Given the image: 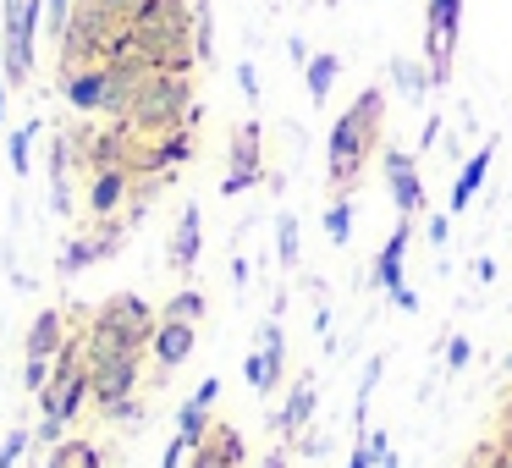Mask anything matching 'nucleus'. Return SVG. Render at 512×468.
Here are the masks:
<instances>
[{
	"label": "nucleus",
	"instance_id": "39448f33",
	"mask_svg": "<svg viewBox=\"0 0 512 468\" xmlns=\"http://www.w3.org/2000/svg\"><path fill=\"white\" fill-rule=\"evenodd\" d=\"M457 39H463V0H424V67H430L435 89L452 83Z\"/></svg>",
	"mask_w": 512,
	"mask_h": 468
},
{
	"label": "nucleus",
	"instance_id": "2eb2a0df",
	"mask_svg": "<svg viewBox=\"0 0 512 468\" xmlns=\"http://www.w3.org/2000/svg\"><path fill=\"white\" fill-rule=\"evenodd\" d=\"M193 347H199V325H182V320H160L155 342H149V358L160 364V380L171 375V369H182L193 358Z\"/></svg>",
	"mask_w": 512,
	"mask_h": 468
},
{
	"label": "nucleus",
	"instance_id": "ea45409f",
	"mask_svg": "<svg viewBox=\"0 0 512 468\" xmlns=\"http://www.w3.org/2000/svg\"><path fill=\"white\" fill-rule=\"evenodd\" d=\"M391 303H397L402 314H413V309H419V292H413V287H397V292H391Z\"/></svg>",
	"mask_w": 512,
	"mask_h": 468
},
{
	"label": "nucleus",
	"instance_id": "a878e982",
	"mask_svg": "<svg viewBox=\"0 0 512 468\" xmlns=\"http://www.w3.org/2000/svg\"><path fill=\"white\" fill-rule=\"evenodd\" d=\"M391 452V435L380 430H358V441H353V457H347V468H380V457Z\"/></svg>",
	"mask_w": 512,
	"mask_h": 468
},
{
	"label": "nucleus",
	"instance_id": "20e7f679",
	"mask_svg": "<svg viewBox=\"0 0 512 468\" xmlns=\"http://www.w3.org/2000/svg\"><path fill=\"white\" fill-rule=\"evenodd\" d=\"M39 23H45V0H0V72L12 89L34 78Z\"/></svg>",
	"mask_w": 512,
	"mask_h": 468
},
{
	"label": "nucleus",
	"instance_id": "4be33fe9",
	"mask_svg": "<svg viewBox=\"0 0 512 468\" xmlns=\"http://www.w3.org/2000/svg\"><path fill=\"white\" fill-rule=\"evenodd\" d=\"M199 446H210V452L221 457V463H232V468H243V463H248V441H243V430H237V424H226V419H215V424H210V435H204Z\"/></svg>",
	"mask_w": 512,
	"mask_h": 468
},
{
	"label": "nucleus",
	"instance_id": "473e14b6",
	"mask_svg": "<svg viewBox=\"0 0 512 468\" xmlns=\"http://www.w3.org/2000/svg\"><path fill=\"white\" fill-rule=\"evenodd\" d=\"M67 17H72V0H45V28L61 39V28H67Z\"/></svg>",
	"mask_w": 512,
	"mask_h": 468
},
{
	"label": "nucleus",
	"instance_id": "dca6fc26",
	"mask_svg": "<svg viewBox=\"0 0 512 468\" xmlns=\"http://www.w3.org/2000/svg\"><path fill=\"white\" fill-rule=\"evenodd\" d=\"M408 243H413V221H408V215H397V226H391L386 248L375 254V287H380V292L408 287V281H402V259H408Z\"/></svg>",
	"mask_w": 512,
	"mask_h": 468
},
{
	"label": "nucleus",
	"instance_id": "37998d69",
	"mask_svg": "<svg viewBox=\"0 0 512 468\" xmlns=\"http://www.w3.org/2000/svg\"><path fill=\"white\" fill-rule=\"evenodd\" d=\"M474 276H479V281H496V259H490V254L474 259Z\"/></svg>",
	"mask_w": 512,
	"mask_h": 468
},
{
	"label": "nucleus",
	"instance_id": "a18cd8bd",
	"mask_svg": "<svg viewBox=\"0 0 512 468\" xmlns=\"http://www.w3.org/2000/svg\"><path fill=\"white\" fill-rule=\"evenodd\" d=\"M6 105H12V83H6V72H0V122H6Z\"/></svg>",
	"mask_w": 512,
	"mask_h": 468
},
{
	"label": "nucleus",
	"instance_id": "bb28decb",
	"mask_svg": "<svg viewBox=\"0 0 512 468\" xmlns=\"http://www.w3.org/2000/svg\"><path fill=\"white\" fill-rule=\"evenodd\" d=\"M325 237L336 248L353 237V193H331V204H325Z\"/></svg>",
	"mask_w": 512,
	"mask_h": 468
},
{
	"label": "nucleus",
	"instance_id": "79ce46f5",
	"mask_svg": "<svg viewBox=\"0 0 512 468\" xmlns=\"http://www.w3.org/2000/svg\"><path fill=\"white\" fill-rule=\"evenodd\" d=\"M287 452H292L287 441H281V446H270V452H265V463H259V468H287Z\"/></svg>",
	"mask_w": 512,
	"mask_h": 468
},
{
	"label": "nucleus",
	"instance_id": "c03bdc74",
	"mask_svg": "<svg viewBox=\"0 0 512 468\" xmlns=\"http://www.w3.org/2000/svg\"><path fill=\"white\" fill-rule=\"evenodd\" d=\"M435 138H441V122H435V116H430V122H424V138H419V149H430Z\"/></svg>",
	"mask_w": 512,
	"mask_h": 468
},
{
	"label": "nucleus",
	"instance_id": "7c9ffc66",
	"mask_svg": "<svg viewBox=\"0 0 512 468\" xmlns=\"http://www.w3.org/2000/svg\"><path fill=\"white\" fill-rule=\"evenodd\" d=\"M210 50H215V34H210V6H193V56L199 61H210Z\"/></svg>",
	"mask_w": 512,
	"mask_h": 468
},
{
	"label": "nucleus",
	"instance_id": "aec40b11",
	"mask_svg": "<svg viewBox=\"0 0 512 468\" xmlns=\"http://www.w3.org/2000/svg\"><path fill=\"white\" fill-rule=\"evenodd\" d=\"M243 375H248V386H254L259 397H270V391L287 380V358H276V353H265V347H254V353L243 358Z\"/></svg>",
	"mask_w": 512,
	"mask_h": 468
},
{
	"label": "nucleus",
	"instance_id": "423d86ee",
	"mask_svg": "<svg viewBox=\"0 0 512 468\" xmlns=\"http://www.w3.org/2000/svg\"><path fill=\"white\" fill-rule=\"evenodd\" d=\"M89 320L100 325V331H111L122 347H133V353H149V342H155V331H160V309H149L138 292H111Z\"/></svg>",
	"mask_w": 512,
	"mask_h": 468
},
{
	"label": "nucleus",
	"instance_id": "393cba45",
	"mask_svg": "<svg viewBox=\"0 0 512 468\" xmlns=\"http://www.w3.org/2000/svg\"><path fill=\"white\" fill-rule=\"evenodd\" d=\"M39 133H45V122H23L12 138H6V160H12L17 177H28V171H34V144H39Z\"/></svg>",
	"mask_w": 512,
	"mask_h": 468
},
{
	"label": "nucleus",
	"instance_id": "49530a36",
	"mask_svg": "<svg viewBox=\"0 0 512 468\" xmlns=\"http://www.w3.org/2000/svg\"><path fill=\"white\" fill-rule=\"evenodd\" d=\"M100 6H111V12H122V17H133V6H138V0H100Z\"/></svg>",
	"mask_w": 512,
	"mask_h": 468
},
{
	"label": "nucleus",
	"instance_id": "7ed1b4c3",
	"mask_svg": "<svg viewBox=\"0 0 512 468\" xmlns=\"http://www.w3.org/2000/svg\"><path fill=\"white\" fill-rule=\"evenodd\" d=\"M34 397H39V419L61 424V430H67V424L78 419L83 408H89V358H83V325L67 336V347H61V358L50 364L45 386H39Z\"/></svg>",
	"mask_w": 512,
	"mask_h": 468
},
{
	"label": "nucleus",
	"instance_id": "f8f14e48",
	"mask_svg": "<svg viewBox=\"0 0 512 468\" xmlns=\"http://www.w3.org/2000/svg\"><path fill=\"white\" fill-rule=\"evenodd\" d=\"M314 408H320V386H314V369H303V375L292 380L287 402L270 413V430H276V441H287V446L298 441V435L314 424Z\"/></svg>",
	"mask_w": 512,
	"mask_h": 468
},
{
	"label": "nucleus",
	"instance_id": "f704fd0d",
	"mask_svg": "<svg viewBox=\"0 0 512 468\" xmlns=\"http://www.w3.org/2000/svg\"><path fill=\"white\" fill-rule=\"evenodd\" d=\"M237 89H243V100H259V72H254V61H237Z\"/></svg>",
	"mask_w": 512,
	"mask_h": 468
},
{
	"label": "nucleus",
	"instance_id": "e433bc0d",
	"mask_svg": "<svg viewBox=\"0 0 512 468\" xmlns=\"http://www.w3.org/2000/svg\"><path fill=\"white\" fill-rule=\"evenodd\" d=\"M424 237H430L435 248H446V237H452V221H446V215H430V226H424Z\"/></svg>",
	"mask_w": 512,
	"mask_h": 468
},
{
	"label": "nucleus",
	"instance_id": "a211bd4d",
	"mask_svg": "<svg viewBox=\"0 0 512 468\" xmlns=\"http://www.w3.org/2000/svg\"><path fill=\"white\" fill-rule=\"evenodd\" d=\"M100 259H111V254H105V243H100V237H94V232H72L67 243H61L56 276H61V281H78L83 270H89V265H100Z\"/></svg>",
	"mask_w": 512,
	"mask_h": 468
},
{
	"label": "nucleus",
	"instance_id": "1a4fd4ad",
	"mask_svg": "<svg viewBox=\"0 0 512 468\" xmlns=\"http://www.w3.org/2000/svg\"><path fill=\"white\" fill-rule=\"evenodd\" d=\"M138 386H144V353H122V358H100V364H89V402L94 408H116V402L138 397Z\"/></svg>",
	"mask_w": 512,
	"mask_h": 468
},
{
	"label": "nucleus",
	"instance_id": "ddd939ff",
	"mask_svg": "<svg viewBox=\"0 0 512 468\" xmlns=\"http://www.w3.org/2000/svg\"><path fill=\"white\" fill-rule=\"evenodd\" d=\"M199 254H204V210L199 204H182L177 232H171V243H166V259H171L177 276H193V270H199Z\"/></svg>",
	"mask_w": 512,
	"mask_h": 468
},
{
	"label": "nucleus",
	"instance_id": "8fccbe9b",
	"mask_svg": "<svg viewBox=\"0 0 512 468\" xmlns=\"http://www.w3.org/2000/svg\"><path fill=\"white\" fill-rule=\"evenodd\" d=\"M507 419H512V413H507Z\"/></svg>",
	"mask_w": 512,
	"mask_h": 468
},
{
	"label": "nucleus",
	"instance_id": "412c9836",
	"mask_svg": "<svg viewBox=\"0 0 512 468\" xmlns=\"http://www.w3.org/2000/svg\"><path fill=\"white\" fill-rule=\"evenodd\" d=\"M336 78H342V61H336L331 50L309 56V67H303V83H309V105H325V100H331Z\"/></svg>",
	"mask_w": 512,
	"mask_h": 468
},
{
	"label": "nucleus",
	"instance_id": "f257e3e1",
	"mask_svg": "<svg viewBox=\"0 0 512 468\" xmlns=\"http://www.w3.org/2000/svg\"><path fill=\"white\" fill-rule=\"evenodd\" d=\"M380 138H386V94L369 83L331 122V138H325V182H331V193H353L364 182L369 160L386 149Z\"/></svg>",
	"mask_w": 512,
	"mask_h": 468
},
{
	"label": "nucleus",
	"instance_id": "6ab92c4d",
	"mask_svg": "<svg viewBox=\"0 0 512 468\" xmlns=\"http://www.w3.org/2000/svg\"><path fill=\"white\" fill-rule=\"evenodd\" d=\"M391 83H397V94H402V100H413V105H424L435 94L430 67H424V61H413V56H391Z\"/></svg>",
	"mask_w": 512,
	"mask_h": 468
},
{
	"label": "nucleus",
	"instance_id": "4468645a",
	"mask_svg": "<svg viewBox=\"0 0 512 468\" xmlns=\"http://www.w3.org/2000/svg\"><path fill=\"white\" fill-rule=\"evenodd\" d=\"M105 89H111V67H78V72H61V94L78 116H105Z\"/></svg>",
	"mask_w": 512,
	"mask_h": 468
},
{
	"label": "nucleus",
	"instance_id": "58836bf2",
	"mask_svg": "<svg viewBox=\"0 0 512 468\" xmlns=\"http://www.w3.org/2000/svg\"><path fill=\"white\" fill-rule=\"evenodd\" d=\"M188 468H232V463H221L210 446H193V452H188Z\"/></svg>",
	"mask_w": 512,
	"mask_h": 468
},
{
	"label": "nucleus",
	"instance_id": "2f4dec72",
	"mask_svg": "<svg viewBox=\"0 0 512 468\" xmlns=\"http://www.w3.org/2000/svg\"><path fill=\"white\" fill-rule=\"evenodd\" d=\"M468 364H474V342H468V336H452V342H446V369L463 375Z\"/></svg>",
	"mask_w": 512,
	"mask_h": 468
},
{
	"label": "nucleus",
	"instance_id": "9d476101",
	"mask_svg": "<svg viewBox=\"0 0 512 468\" xmlns=\"http://www.w3.org/2000/svg\"><path fill=\"white\" fill-rule=\"evenodd\" d=\"M380 177H386L391 188V204H397V215H424V182H419V155H408V149H380Z\"/></svg>",
	"mask_w": 512,
	"mask_h": 468
},
{
	"label": "nucleus",
	"instance_id": "5701e85b",
	"mask_svg": "<svg viewBox=\"0 0 512 468\" xmlns=\"http://www.w3.org/2000/svg\"><path fill=\"white\" fill-rule=\"evenodd\" d=\"M204 314H210V298H204L199 287H182V292H171V298L160 303V320H182V325H199Z\"/></svg>",
	"mask_w": 512,
	"mask_h": 468
},
{
	"label": "nucleus",
	"instance_id": "c756f323",
	"mask_svg": "<svg viewBox=\"0 0 512 468\" xmlns=\"http://www.w3.org/2000/svg\"><path fill=\"white\" fill-rule=\"evenodd\" d=\"M28 446H34V430H23V424L6 430V441H0V468H17L28 457Z\"/></svg>",
	"mask_w": 512,
	"mask_h": 468
},
{
	"label": "nucleus",
	"instance_id": "72a5a7b5",
	"mask_svg": "<svg viewBox=\"0 0 512 468\" xmlns=\"http://www.w3.org/2000/svg\"><path fill=\"white\" fill-rule=\"evenodd\" d=\"M188 452H193V446L171 435V441H166V452H160V468H188Z\"/></svg>",
	"mask_w": 512,
	"mask_h": 468
},
{
	"label": "nucleus",
	"instance_id": "c9c22d12",
	"mask_svg": "<svg viewBox=\"0 0 512 468\" xmlns=\"http://www.w3.org/2000/svg\"><path fill=\"white\" fill-rule=\"evenodd\" d=\"M215 397H221V380L204 375V380H199V391H193V402H199V408H215Z\"/></svg>",
	"mask_w": 512,
	"mask_h": 468
},
{
	"label": "nucleus",
	"instance_id": "de8ad7c7",
	"mask_svg": "<svg viewBox=\"0 0 512 468\" xmlns=\"http://www.w3.org/2000/svg\"><path fill=\"white\" fill-rule=\"evenodd\" d=\"M380 468H402V463H397V452H386V457H380Z\"/></svg>",
	"mask_w": 512,
	"mask_h": 468
},
{
	"label": "nucleus",
	"instance_id": "c85d7f7f",
	"mask_svg": "<svg viewBox=\"0 0 512 468\" xmlns=\"http://www.w3.org/2000/svg\"><path fill=\"white\" fill-rule=\"evenodd\" d=\"M276 259H281V270H298V215H281L276 221Z\"/></svg>",
	"mask_w": 512,
	"mask_h": 468
},
{
	"label": "nucleus",
	"instance_id": "4c0bfd02",
	"mask_svg": "<svg viewBox=\"0 0 512 468\" xmlns=\"http://www.w3.org/2000/svg\"><path fill=\"white\" fill-rule=\"evenodd\" d=\"M292 452H303V457H320L325 452V441H320V430H303L298 441H292Z\"/></svg>",
	"mask_w": 512,
	"mask_h": 468
},
{
	"label": "nucleus",
	"instance_id": "6e6552de",
	"mask_svg": "<svg viewBox=\"0 0 512 468\" xmlns=\"http://www.w3.org/2000/svg\"><path fill=\"white\" fill-rule=\"evenodd\" d=\"M67 336H72V325H67V314H61V309L34 314V325H28V336H23V386L28 391L45 386V375H50V364L61 358Z\"/></svg>",
	"mask_w": 512,
	"mask_h": 468
},
{
	"label": "nucleus",
	"instance_id": "f3484780",
	"mask_svg": "<svg viewBox=\"0 0 512 468\" xmlns=\"http://www.w3.org/2000/svg\"><path fill=\"white\" fill-rule=\"evenodd\" d=\"M490 160H496V144H479L474 155L463 160V171H457V182H452V199H446L452 215H463L468 204L479 199V188H485V177H490Z\"/></svg>",
	"mask_w": 512,
	"mask_h": 468
},
{
	"label": "nucleus",
	"instance_id": "b1692460",
	"mask_svg": "<svg viewBox=\"0 0 512 468\" xmlns=\"http://www.w3.org/2000/svg\"><path fill=\"white\" fill-rule=\"evenodd\" d=\"M45 468H105V452L94 441H61V446H50Z\"/></svg>",
	"mask_w": 512,
	"mask_h": 468
},
{
	"label": "nucleus",
	"instance_id": "9b49d317",
	"mask_svg": "<svg viewBox=\"0 0 512 468\" xmlns=\"http://www.w3.org/2000/svg\"><path fill=\"white\" fill-rule=\"evenodd\" d=\"M127 199H133V171L127 166H100V171L83 177V210H89V221L122 215Z\"/></svg>",
	"mask_w": 512,
	"mask_h": 468
},
{
	"label": "nucleus",
	"instance_id": "f03ea898",
	"mask_svg": "<svg viewBox=\"0 0 512 468\" xmlns=\"http://www.w3.org/2000/svg\"><path fill=\"white\" fill-rule=\"evenodd\" d=\"M122 127L133 138H160L171 127H199V105H193V83L188 72H149L138 83L133 105H127Z\"/></svg>",
	"mask_w": 512,
	"mask_h": 468
},
{
	"label": "nucleus",
	"instance_id": "a19ab883",
	"mask_svg": "<svg viewBox=\"0 0 512 468\" xmlns=\"http://www.w3.org/2000/svg\"><path fill=\"white\" fill-rule=\"evenodd\" d=\"M287 61L292 67H309V45H303V39H287Z\"/></svg>",
	"mask_w": 512,
	"mask_h": 468
},
{
	"label": "nucleus",
	"instance_id": "0eeeda50",
	"mask_svg": "<svg viewBox=\"0 0 512 468\" xmlns=\"http://www.w3.org/2000/svg\"><path fill=\"white\" fill-rule=\"evenodd\" d=\"M265 182V127L248 116V122L232 127V138H226V177H221V193L226 199H237V193L259 188Z\"/></svg>",
	"mask_w": 512,
	"mask_h": 468
},
{
	"label": "nucleus",
	"instance_id": "cd10ccee",
	"mask_svg": "<svg viewBox=\"0 0 512 468\" xmlns=\"http://www.w3.org/2000/svg\"><path fill=\"white\" fill-rule=\"evenodd\" d=\"M210 424H215V413L210 408H199V402H182L177 408V441H188V446H199L204 435H210Z\"/></svg>",
	"mask_w": 512,
	"mask_h": 468
},
{
	"label": "nucleus",
	"instance_id": "09e8293b",
	"mask_svg": "<svg viewBox=\"0 0 512 468\" xmlns=\"http://www.w3.org/2000/svg\"><path fill=\"white\" fill-rule=\"evenodd\" d=\"M507 375H512V353H507Z\"/></svg>",
	"mask_w": 512,
	"mask_h": 468
}]
</instances>
